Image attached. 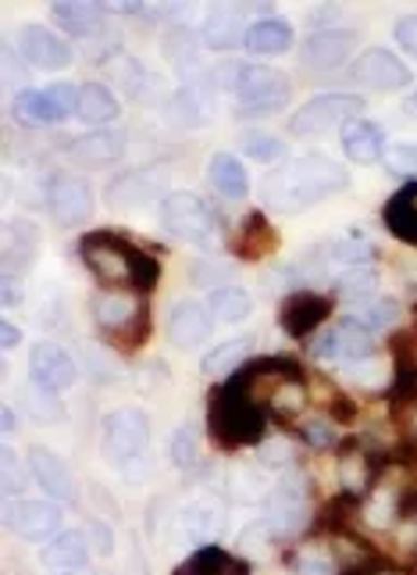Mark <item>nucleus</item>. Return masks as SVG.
Returning <instances> with one entry per match:
<instances>
[{
  "mask_svg": "<svg viewBox=\"0 0 417 575\" xmlns=\"http://www.w3.org/2000/svg\"><path fill=\"white\" fill-rule=\"evenodd\" d=\"M86 536H89V547H94L97 554H111L114 551V536H111L108 526H103V522L89 518L86 522Z\"/></svg>",
  "mask_w": 417,
  "mask_h": 575,
  "instance_id": "51",
  "label": "nucleus"
},
{
  "mask_svg": "<svg viewBox=\"0 0 417 575\" xmlns=\"http://www.w3.org/2000/svg\"><path fill=\"white\" fill-rule=\"evenodd\" d=\"M393 36H396V44H400L403 50H407V54L417 58V15H403V19H396Z\"/></svg>",
  "mask_w": 417,
  "mask_h": 575,
  "instance_id": "50",
  "label": "nucleus"
},
{
  "mask_svg": "<svg viewBox=\"0 0 417 575\" xmlns=\"http://www.w3.org/2000/svg\"><path fill=\"white\" fill-rule=\"evenodd\" d=\"M122 114L119 97L111 94L103 83H83L79 86V105H75V119L86 125H111Z\"/></svg>",
  "mask_w": 417,
  "mask_h": 575,
  "instance_id": "33",
  "label": "nucleus"
},
{
  "mask_svg": "<svg viewBox=\"0 0 417 575\" xmlns=\"http://www.w3.org/2000/svg\"><path fill=\"white\" fill-rule=\"evenodd\" d=\"M25 412H29L36 421H61L64 418V404L58 401V393H47V390L33 387L29 401H25Z\"/></svg>",
  "mask_w": 417,
  "mask_h": 575,
  "instance_id": "45",
  "label": "nucleus"
},
{
  "mask_svg": "<svg viewBox=\"0 0 417 575\" xmlns=\"http://www.w3.org/2000/svg\"><path fill=\"white\" fill-rule=\"evenodd\" d=\"M324 254H329V261H343L346 268H354V265H368L375 258V247L360 236H343V240H332L324 247Z\"/></svg>",
  "mask_w": 417,
  "mask_h": 575,
  "instance_id": "42",
  "label": "nucleus"
},
{
  "mask_svg": "<svg viewBox=\"0 0 417 575\" xmlns=\"http://www.w3.org/2000/svg\"><path fill=\"white\" fill-rule=\"evenodd\" d=\"M335 301L324 297L318 290H293L285 293L279 304V329L290 340H307L310 332H318L332 318Z\"/></svg>",
  "mask_w": 417,
  "mask_h": 575,
  "instance_id": "10",
  "label": "nucleus"
},
{
  "mask_svg": "<svg viewBox=\"0 0 417 575\" xmlns=\"http://www.w3.org/2000/svg\"><path fill=\"white\" fill-rule=\"evenodd\" d=\"M44 233L33 219H8L4 225V283H15L19 276H29L40 258Z\"/></svg>",
  "mask_w": 417,
  "mask_h": 575,
  "instance_id": "15",
  "label": "nucleus"
},
{
  "mask_svg": "<svg viewBox=\"0 0 417 575\" xmlns=\"http://www.w3.org/2000/svg\"><path fill=\"white\" fill-rule=\"evenodd\" d=\"M385 130L371 119H357L354 125L343 130V155L354 164H375L385 158Z\"/></svg>",
  "mask_w": 417,
  "mask_h": 575,
  "instance_id": "28",
  "label": "nucleus"
},
{
  "mask_svg": "<svg viewBox=\"0 0 417 575\" xmlns=\"http://www.w3.org/2000/svg\"><path fill=\"white\" fill-rule=\"evenodd\" d=\"M161 229L197 250H221L229 244L221 215L189 189H175V194L161 197Z\"/></svg>",
  "mask_w": 417,
  "mask_h": 575,
  "instance_id": "4",
  "label": "nucleus"
},
{
  "mask_svg": "<svg viewBox=\"0 0 417 575\" xmlns=\"http://www.w3.org/2000/svg\"><path fill=\"white\" fill-rule=\"evenodd\" d=\"M268 529L275 540H290L299 529H307L310 522V501H307V490L299 482H282V487L271 490L268 497Z\"/></svg>",
  "mask_w": 417,
  "mask_h": 575,
  "instance_id": "13",
  "label": "nucleus"
},
{
  "mask_svg": "<svg viewBox=\"0 0 417 575\" xmlns=\"http://www.w3.org/2000/svg\"><path fill=\"white\" fill-rule=\"evenodd\" d=\"M0 415H4V437H11V432H15V412L4 404V407H0Z\"/></svg>",
  "mask_w": 417,
  "mask_h": 575,
  "instance_id": "56",
  "label": "nucleus"
},
{
  "mask_svg": "<svg viewBox=\"0 0 417 575\" xmlns=\"http://www.w3.org/2000/svg\"><path fill=\"white\" fill-rule=\"evenodd\" d=\"M354 79L360 86H371V89H403L410 86V69L385 47H368L364 54L354 61Z\"/></svg>",
  "mask_w": 417,
  "mask_h": 575,
  "instance_id": "18",
  "label": "nucleus"
},
{
  "mask_svg": "<svg viewBox=\"0 0 417 575\" xmlns=\"http://www.w3.org/2000/svg\"><path fill=\"white\" fill-rule=\"evenodd\" d=\"M79 258L103 290H128L150 297L161 283V265L119 229H94L79 236Z\"/></svg>",
  "mask_w": 417,
  "mask_h": 575,
  "instance_id": "1",
  "label": "nucleus"
},
{
  "mask_svg": "<svg viewBox=\"0 0 417 575\" xmlns=\"http://www.w3.org/2000/svg\"><path fill=\"white\" fill-rule=\"evenodd\" d=\"M378 272L371 265H354V268H343L335 279H332V297H339V301H357V304H364V301H371V297H378Z\"/></svg>",
  "mask_w": 417,
  "mask_h": 575,
  "instance_id": "35",
  "label": "nucleus"
},
{
  "mask_svg": "<svg viewBox=\"0 0 417 575\" xmlns=\"http://www.w3.org/2000/svg\"><path fill=\"white\" fill-rule=\"evenodd\" d=\"M346 186H349V172L339 161L324 155H304L265 175L260 200L279 208L282 215H304L315 204L343 194Z\"/></svg>",
  "mask_w": 417,
  "mask_h": 575,
  "instance_id": "2",
  "label": "nucleus"
},
{
  "mask_svg": "<svg viewBox=\"0 0 417 575\" xmlns=\"http://www.w3.org/2000/svg\"><path fill=\"white\" fill-rule=\"evenodd\" d=\"M111 11L103 4H79V0H61V4H50V19L61 33L69 36H94L103 29Z\"/></svg>",
  "mask_w": 417,
  "mask_h": 575,
  "instance_id": "30",
  "label": "nucleus"
},
{
  "mask_svg": "<svg viewBox=\"0 0 417 575\" xmlns=\"http://www.w3.org/2000/svg\"><path fill=\"white\" fill-rule=\"evenodd\" d=\"M214 329V315L200 301H179L168 315V340L179 351H197Z\"/></svg>",
  "mask_w": 417,
  "mask_h": 575,
  "instance_id": "20",
  "label": "nucleus"
},
{
  "mask_svg": "<svg viewBox=\"0 0 417 575\" xmlns=\"http://www.w3.org/2000/svg\"><path fill=\"white\" fill-rule=\"evenodd\" d=\"M25 465H29V462H25ZM25 465L19 468L15 451H11V446H4V462H0V472H4V497H8V501L25 490Z\"/></svg>",
  "mask_w": 417,
  "mask_h": 575,
  "instance_id": "47",
  "label": "nucleus"
},
{
  "mask_svg": "<svg viewBox=\"0 0 417 575\" xmlns=\"http://www.w3.org/2000/svg\"><path fill=\"white\" fill-rule=\"evenodd\" d=\"M304 443H307V446H315V451H324V446H332V443H335L332 421H329V418L307 421V426H304Z\"/></svg>",
  "mask_w": 417,
  "mask_h": 575,
  "instance_id": "48",
  "label": "nucleus"
},
{
  "mask_svg": "<svg viewBox=\"0 0 417 575\" xmlns=\"http://www.w3.org/2000/svg\"><path fill=\"white\" fill-rule=\"evenodd\" d=\"M299 575H335L332 572V565H329V561H321V558H315V561H304V565H299Z\"/></svg>",
  "mask_w": 417,
  "mask_h": 575,
  "instance_id": "55",
  "label": "nucleus"
},
{
  "mask_svg": "<svg viewBox=\"0 0 417 575\" xmlns=\"http://www.w3.org/2000/svg\"><path fill=\"white\" fill-rule=\"evenodd\" d=\"M310 351L321 362H339V365H357L368 362L375 354V332L357 326L354 318H339V326L324 329L321 337L310 343Z\"/></svg>",
  "mask_w": 417,
  "mask_h": 575,
  "instance_id": "12",
  "label": "nucleus"
},
{
  "mask_svg": "<svg viewBox=\"0 0 417 575\" xmlns=\"http://www.w3.org/2000/svg\"><path fill=\"white\" fill-rule=\"evenodd\" d=\"M403 111H407L410 119H417V89H414V94H410L407 100H403Z\"/></svg>",
  "mask_w": 417,
  "mask_h": 575,
  "instance_id": "57",
  "label": "nucleus"
},
{
  "mask_svg": "<svg viewBox=\"0 0 417 575\" xmlns=\"http://www.w3.org/2000/svg\"><path fill=\"white\" fill-rule=\"evenodd\" d=\"M207 429L221 451L260 446L268 440V415L257 397L236 379H221L207 397Z\"/></svg>",
  "mask_w": 417,
  "mask_h": 575,
  "instance_id": "3",
  "label": "nucleus"
},
{
  "mask_svg": "<svg viewBox=\"0 0 417 575\" xmlns=\"http://www.w3.org/2000/svg\"><path fill=\"white\" fill-rule=\"evenodd\" d=\"M254 8H243V4H214L211 11L204 15L200 22V40L204 47L211 50H232L246 40V29H250V19Z\"/></svg>",
  "mask_w": 417,
  "mask_h": 575,
  "instance_id": "17",
  "label": "nucleus"
},
{
  "mask_svg": "<svg viewBox=\"0 0 417 575\" xmlns=\"http://www.w3.org/2000/svg\"><path fill=\"white\" fill-rule=\"evenodd\" d=\"M89 554H94V547H89L86 529H64L54 540H47L40 547V561L47 568H58V572L89 568Z\"/></svg>",
  "mask_w": 417,
  "mask_h": 575,
  "instance_id": "23",
  "label": "nucleus"
},
{
  "mask_svg": "<svg viewBox=\"0 0 417 575\" xmlns=\"http://www.w3.org/2000/svg\"><path fill=\"white\" fill-rule=\"evenodd\" d=\"M382 219H385V229L400 240V244L417 250V179L403 183L396 194L385 200Z\"/></svg>",
  "mask_w": 417,
  "mask_h": 575,
  "instance_id": "26",
  "label": "nucleus"
},
{
  "mask_svg": "<svg viewBox=\"0 0 417 575\" xmlns=\"http://www.w3.org/2000/svg\"><path fill=\"white\" fill-rule=\"evenodd\" d=\"M357 418V404L346 397V393H332L329 401V421H339V426H346V421Z\"/></svg>",
  "mask_w": 417,
  "mask_h": 575,
  "instance_id": "52",
  "label": "nucleus"
},
{
  "mask_svg": "<svg viewBox=\"0 0 417 575\" xmlns=\"http://www.w3.org/2000/svg\"><path fill=\"white\" fill-rule=\"evenodd\" d=\"M207 179H211V186L218 189L225 200H246L250 197V175H246V164L229 155V150H218L207 164Z\"/></svg>",
  "mask_w": 417,
  "mask_h": 575,
  "instance_id": "31",
  "label": "nucleus"
},
{
  "mask_svg": "<svg viewBox=\"0 0 417 575\" xmlns=\"http://www.w3.org/2000/svg\"><path fill=\"white\" fill-rule=\"evenodd\" d=\"M61 522L64 515L58 501H29V497H22V501H8L4 507V526L29 543L54 540L58 533H64Z\"/></svg>",
  "mask_w": 417,
  "mask_h": 575,
  "instance_id": "11",
  "label": "nucleus"
},
{
  "mask_svg": "<svg viewBox=\"0 0 417 575\" xmlns=\"http://www.w3.org/2000/svg\"><path fill=\"white\" fill-rule=\"evenodd\" d=\"M293 44H296L293 22L279 19V15L254 19L250 29H246V40H243V47L250 50V54H285Z\"/></svg>",
  "mask_w": 417,
  "mask_h": 575,
  "instance_id": "29",
  "label": "nucleus"
},
{
  "mask_svg": "<svg viewBox=\"0 0 417 575\" xmlns=\"http://www.w3.org/2000/svg\"><path fill=\"white\" fill-rule=\"evenodd\" d=\"M254 351V337H232L225 343H218V347H211L204 354V376H211V379H229V376H236L240 368L246 365V357H250Z\"/></svg>",
  "mask_w": 417,
  "mask_h": 575,
  "instance_id": "32",
  "label": "nucleus"
},
{
  "mask_svg": "<svg viewBox=\"0 0 417 575\" xmlns=\"http://www.w3.org/2000/svg\"><path fill=\"white\" fill-rule=\"evenodd\" d=\"M61 575H97L94 568H72V572H61Z\"/></svg>",
  "mask_w": 417,
  "mask_h": 575,
  "instance_id": "58",
  "label": "nucleus"
},
{
  "mask_svg": "<svg viewBox=\"0 0 417 575\" xmlns=\"http://www.w3.org/2000/svg\"><path fill=\"white\" fill-rule=\"evenodd\" d=\"M354 47H357L354 29H318L299 44V58H304L307 69L329 72V69L343 65V61L354 54Z\"/></svg>",
  "mask_w": 417,
  "mask_h": 575,
  "instance_id": "19",
  "label": "nucleus"
},
{
  "mask_svg": "<svg viewBox=\"0 0 417 575\" xmlns=\"http://www.w3.org/2000/svg\"><path fill=\"white\" fill-rule=\"evenodd\" d=\"M232 94L240 100V114H271L290 100V75L271 65H240L232 72Z\"/></svg>",
  "mask_w": 417,
  "mask_h": 575,
  "instance_id": "7",
  "label": "nucleus"
},
{
  "mask_svg": "<svg viewBox=\"0 0 417 575\" xmlns=\"http://www.w3.org/2000/svg\"><path fill=\"white\" fill-rule=\"evenodd\" d=\"M19 343H22V329H15V326H11L8 318H4V322H0V347H4V351H15Z\"/></svg>",
  "mask_w": 417,
  "mask_h": 575,
  "instance_id": "54",
  "label": "nucleus"
},
{
  "mask_svg": "<svg viewBox=\"0 0 417 575\" xmlns=\"http://www.w3.org/2000/svg\"><path fill=\"white\" fill-rule=\"evenodd\" d=\"M257 457L265 462L268 468H282V465H290L293 462V446L290 443H279V440H265L257 446Z\"/></svg>",
  "mask_w": 417,
  "mask_h": 575,
  "instance_id": "49",
  "label": "nucleus"
},
{
  "mask_svg": "<svg viewBox=\"0 0 417 575\" xmlns=\"http://www.w3.org/2000/svg\"><path fill=\"white\" fill-rule=\"evenodd\" d=\"M29 472H33V479L40 482V490L50 497V501H58V504L79 501L72 472L54 451H47V446H29Z\"/></svg>",
  "mask_w": 417,
  "mask_h": 575,
  "instance_id": "21",
  "label": "nucleus"
},
{
  "mask_svg": "<svg viewBox=\"0 0 417 575\" xmlns=\"http://www.w3.org/2000/svg\"><path fill=\"white\" fill-rule=\"evenodd\" d=\"M229 247H232V254H236L240 261L257 265V261H265V258H271V254L279 250V233H275V225L268 222L265 211H250L243 219L240 233H236V240H232Z\"/></svg>",
  "mask_w": 417,
  "mask_h": 575,
  "instance_id": "22",
  "label": "nucleus"
},
{
  "mask_svg": "<svg viewBox=\"0 0 417 575\" xmlns=\"http://www.w3.org/2000/svg\"><path fill=\"white\" fill-rule=\"evenodd\" d=\"M364 97L357 94H321V97H310L304 108L293 111L290 119V133L293 136H324L332 130H346L354 125L360 114H364Z\"/></svg>",
  "mask_w": 417,
  "mask_h": 575,
  "instance_id": "8",
  "label": "nucleus"
},
{
  "mask_svg": "<svg viewBox=\"0 0 417 575\" xmlns=\"http://www.w3.org/2000/svg\"><path fill=\"white\" fill-rule=\"evenodd\" d=\"M207 308H211L218 322H243L254 311V297L243 286H218L211 293V301H207Z\"/></svg>",
  "mask_w": 417,
  "mask_h": 575,
  "instance_id": "36",
  "label": "nucleus"
},
{
  "mask_svg": "<svg viewBox=\"0 0 417 575\" xmlns=\"http://www.w3.org/2000/svg\"><path fill=\"white\" fill-rule=\"evenodd\" d=\"M168 111H172V119L179 125H204L207 114H211V108L200 97V86H182L172 97V105H168Z\"/></svg>",
  "mask_w": 417,
  "mask_h": 575,
  "instance_id": "39",
  "label": "nucleus"
},
{
  "mask_svg": "<svg viewBox=\"0 0 417 575\" xmlns=\"http://www.w3.org/2000/svg\"><path fill=\"white\" fill-rule=\"evenodd\" d=\"M72 161L86 169H103V164L119 161L125 155V133L122 130H94L79 139H72Z\"/></svg>",
  "mask_w": 417,
  "mask_h": 575,
  "instance_id": "25",
  "label": "nucleus"
},
{
  "mask_svg": "<svg viewBox=\"0 0 417 575\" xmlns=\"http://www.w3.org/2000/svg\"><path fill=\"white\" fill-rule=\"evenodd\" d=\"M15 114H22V122H29V125L64 122V114L54 108V100L47 97V89H22L15 100Z\"/></svg>",
  "mask_w": 417,
  "mask_h": 575,
  "instance_id": "37",
  "label": "nucleus"
},
{
  "mask_svg": "<svg viewBox=\"0 0 417 575\" xmlns=\"http://www.w3.org/2000/svg\"><path fill=\"white\" fill-rule=\"evenodd\" d=\"M265 493V476L254 468H232V476L225 479V497L240 504H250L257 497Z\"/></svg>",
  "mask_w": 417,
  "mask_h": 575,
  "instance_id": "41",
  "label": "nucleus"
},
{
  "mask_svg": "<svg viewBox=\"0 0 417 575\" xmlns=\"http://www.w3.org/2000/svg\"><path fill=\"white\" fill-rule=\"evenodd\" d=\"M94 318L103 340L122 354H136L150 337V308L147 297H139V293L100 290L94 297Z\"/></svg>",
  "mask_w": 417,
  "mask_h": 575,
  "instance_id": "5",
  "label": "nucleus"
},
{
  "mask_svg": "<svg viewBox=\"0 0 417 575\" xmlns=\"http://www.w3.org/2000/svg\"><path fill=\"white\" fill-rule=\"evenodd\" d=\"M168 457H172V465L182 472L197 465V437H193L189 426H179L172 432V440H168Z\"/></svg>",
  "mask_w": 417,
  "mask_h": 575,
  "instance_id": "44",
  "label": "nucleus"
},
{
  "mask_svg": "<svg viewBox=\"0 0 417 575\" xmlns=\"http://www.w3.org/2000/svg\"><path fill=\"white\" fill-rule=\"evenodd\" d=\"M385 169L389 175H403L410 183L417 175V139H403V144H393L385 150Z\"/></svg>",
  "mask_w": 417,
  "mask_h": 575,
  "instance_id": "43",
  "label": "nucleus"
},
{
  "mask_svg": "<svg viewBox=\"0 0 417 575\" xmlns=\"http://www.w3.org/2000/svg\"><path fill=\"white\" fill-rule=\"evenodd\" d=\"M44 194H47V208L54 215V222L64 229H79L83 222H89V215L97 208L94 186H89L83 175H69V172L50 175Z\"/></svg>",
  "mask_w": 417,
  "mask_h": 575,
  "instance_id": "9",
  "label": "nucleus"
},
{
  "mask_svg": "<svg viewBox=\"0 0 417 575\" xmlns=\"http://www.w3.org/2000/svg\"><path fill=\"white\" fill-rule=\"evenodd\" d=\"M125 86H128V97H136V100H150V97L161 89V79H158V75H154L150 69H143L139 61H128Z\"/></svg>",
  "mask_w": 417,
  "mask_h": 575,
  "instance_id": "46",
  "label": "nucleus"
},
{
  "mask_svg": "<svg viewBox=\"0 0 417 575\" xmlns=\"http://www.w3.org/2000/svg\"><path fill=\"white\" fill-rule=\"evenodd\" d=\"M19 54L33 69H44V72H61L72 65V47L40 22H29L19 29Z\"/></svg>",
  "mask_w": 417,
  "mask_h": 575,
  "instance_id": "16",
  "label": "nucleus"
},
{
  "mask_svg": "<svg viewBox=\"0 0 417 575\" xmlns=\"http://www.w3.org/2000/svg\"><path fill=\"white\" fill-rule=\"evenodd\" d=\"M29 379L36 390L61 393L79 382V365H75L72 354L58 347V343H36L29 351Z\"/></svg>",
  "mask_w": 417,
  "mask_h": 575,
  "instance_id": "14",
  "label": "nucleus"
},
{
  "mask_svg": "<svg viewBox=\"0 0 417 575\" xmlns=\"http://www.w3.org/2000/svg\"><path fill=\"white\" fill-rule=\"evenodd\" d=\"M221 518H225V501L214 493H200L182 507V529H186L189 543H211L214 533L221 529Z\"/></svg>",
  "mask_w": 417,
  "mask_h": 575,
  "instance_id": "24",
  "label": "nucleus"
},
{
  "mask_svg": "<svg viewBox=\"0 0 417 575\" xmlns=\"http://www.w3.org/2000/svg\"><path fill=\"white\" fill-rule=\"evenodd\" d=\"M240 147H243V155L250 158V161H279L285 155V144L275 136V133H265V130H250V133H243L240 136Z\"/></svg>",
  "mask_w": 417,
  "mask_h": 575,
  "instance_id": "40",
  "label": "nucleus"
},
{
  "mask_svg": "<svg viewBox=\"0 0 417 575\" xmlns=\"http://www.w3.org/2000/svg\"><path fill=\"white\" fill-rule=\"evenodd\" d=\"M161 194V179L150 172H125L108 186V200L114 208H133V204H147Z\"/></svg>",
  "mask_w": 417,
  "mask_h": 575,
  "instance_id": "34",
  "label": "nucleus"
},
{
  "mask_svg": "<svg viewBox=\"0 0 417 575\" xmlns=\"http://www.w3.org/2000/svg\"><path fill=\"white\" fill-rule=\"evenodd\" d=\"M396 518L400 522H417V487L396 493Z\"/></svg>",
  "mask_w": 417,
  "mask_h": 575,
  "instance_id": "53",
  "label": "nucleus"
},
{
  "mask_svg": "<svg viewBox=\"0 0 417 575\" xmlns=\"http://www.w3.org/2000/svg\"><path fill=\"white\" fill-rule=\"evenodd\" d=\"M349 318H354V322L364 326L368 332H382V329H389L400 318V304L393 297H371V301L357 304Z\"/></svg>",
  "mask_w": 417,
  "mask_h": 575,
  "instance_id": "38",
  "label": "nucleus"
},
{
  "mask_svg": "<svg viewBox=\"0 0 417 575\" xmlns=\"http://www.w3.org/2000/svg\"><path fill=\"white\" fill-rule=\"evenodd\" d=\"M172 575H250V561L218 543H204Z\"/></svg>",
  "mask_w": 417,
  "mask_h": 575,
  "instance_id": "27",
  "label": "nucleus"
},
{
  "mask_svg": "<svg viewBox=\"0 0 417 575\" xmlns=\"http://www.w3.org/2000/svg\"><path fill=\"white\" fill-rule=\"evenodd\" d=\"M150 446V418L139 407H119L100 421V451L108 465L125 468L128 462L147 454Z\"/></svg>",
  "mask_w": 417,
  "mask_h": 575,
  "instance_id": "6",
  "label": "nucleus"
}]
</instances>
